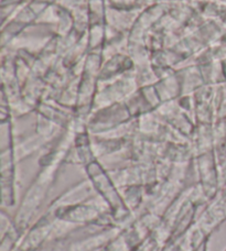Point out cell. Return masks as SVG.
<instances>
[{
	"label": "cell",
	"mask_w": 226,
	"mask_h": 251,
	"mask_svg": "<svg viewBox=\"0 0 226 251\" xmlns=\"http://www.w3.org/2000/svg\"><path fill=\"white\" fill-rule=\"evenodd\" d=\"M54 177H56V172H53V169L45 170V172L42 171L37 178H34L27 190L16 216L12 219L13 226L22 236H25L26 231L29 229L34 216L38 214L43 201L47 199L50 188L54 183Z\"/></svg>",
	"instance_id": "cell-1"
},
{
	"label": "cell",
	"mask_w": 226,
	"mask_h": 251,
	"mask_svg": "<svg viewBox=\"0 0 226 251\" xmlns=\"http://www.w3.org/2000/svg\"><path fill=\"white\" fill-rule=\"evenodd\" d=\"M97 195L96 191L90 181H84L79 184L70 187L63 194L57 196L56 200L51 201L53 207H64V206H72L76 204L84 203Z\"/></svg>",
	"instance_id": "cell-2"
},
{
	"label": "cell",
	"mask_w": 226,
	"mask_h": 251,
	"mask_svg": "<svg viewBox=\"0 0 226 251\" xmlns=\"http://www.w3.org/2000/svg\"><path fill=\"white\" fill-rule=\"evenodd\" d=\"M210 237H206V238L202 241V243L198 246V247L194 248L192 251H207V246H209V239Z\"/></svg>",
	"instance_id": "cell-3"
},
{
	"label": "cell",
	"mask_w": 226,
	"mask_h": 251,
	"mask_svg": "<svg viewBox=\"0 0 226 251\" xmlns=\"http://www.w3.org/2000/svg\"><path fill=\"white\" fill-rule=\"evenodd\" d=\"M98 251H107V246L105 248H103V249H101V250H98Z\"/></svg>",
	"instance_id": "cell-4"
},
{
	"label": "cell",
	"mask_w": 226,
	"mask_h": 251,
	"mask_svg": "<svg viewBox=\"0 0 226 251\" xmlns=\"http://www.w3.org/2000/svg\"><path fill=\"white\" fill-rule=\"evenodd\" d=\"M224 251H226V248H225V250H224Z\"/></svg>",
	"instance_id": "cell-5"
}]
</instances>
